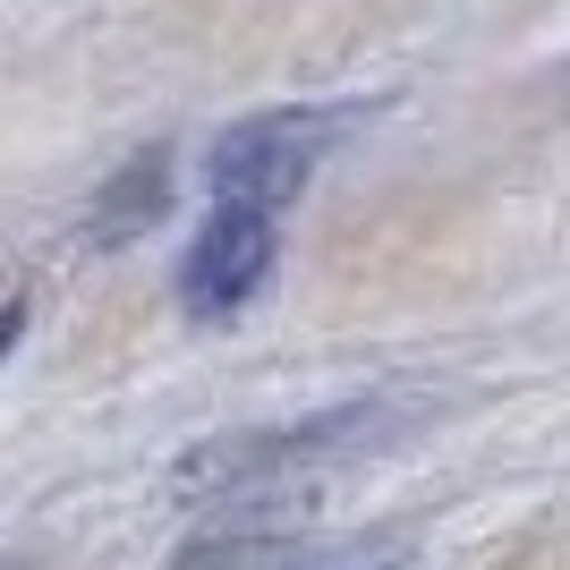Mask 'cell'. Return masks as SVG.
Returning a JSON list of instances; mask_svg holds the SVG:
<instances>
[{"label":"cell","mask_w":570,"mask_h":570,"mask_svg":"<svg viewBox=\"0 0 570 570\" xmlns=\"http://www.w3.org/2000/svg\"><path fill=\"white\" fill-rule=\"evenodd\" d=\"M409 417H417L409 401H350V409H324V417H298V426L222 434V443H196L170 469V494L179 502H256L273 485H298L315 469H341V460L392 443Z\"/></svg>","instance_id":"1"},{"label":"cell","mask_w":570,"mask_h":570,"mask_svg":"<svg viewBox=\"0 0 570 570\" xmlns=\"http://www.w3.org/2000/svg\"><path fill=\"white\" fill-rule=\"evenodd\" d=\"M341 111L324 102H282V111H247L230 119L205 154V179H214V205H247V214H282L289 196L315 179V163L333 154Z\"/></svg>","instance_id":"2"},{"label":"cell","mask_w":570,"mask_h":570,"mask_svg":"<svg viewBox=\"0 0 570 570\" xmlns=\"http://www.w3.org/2000/svg\"><path fill=\"white\" fill-rule=\"evenodd\" d=\"M273 256H282V230H273V214L214 205V214H205V230L188 238V256H179V307L205 315V324L238 315V307L264 289Z\"/></svg>","instance_id":"3"},{"label":"cell","mask_w":570,"mask_h":570,"mask_svg":"<svg viewBox=\"0 0 570 570\" xmlns=\"http://www.w3.org/2000/svg\"><path fill=\"white\" fill-rule=\"evenodd\" d=\"M163 214H170V145H145V154H128V163L95 188L86 238H95V247H128V238L154 230Z\"/></svg>","instance_id":"4"},{"label":"cell","mask_w":570,"mask_h":570,"mask_svg":"<svg viewBox=\"0 0 570 570\" xmlns=\"http://www.w3.org/2000/svg\"><path fill=\"white\" fill-rule=\"evenodd\" d=\"M409 562V537L375 528V537H350V546H315V553H282L264 570H401Z\"/></svg>","instance_id":"5"},{"label":"cell","mask_w":570,"mask_h":570,"mask_svg":"<svg viewBox=\"0 0 570 570\" xmlns=\"http://www.w3.org/2000/svg\"><path fill=\"white\" fill-rule=\"evenodd\" d=\"M18 341H26V298L9 289V298H0V357L18 350Z\"/></svg>","instance_id":"6"},{"label":"cell","mask_w":570,"mask_h":570,"mask_svg":"<svg viewBox=\"0 0 570 570\" xmlns=\"http://www.w3.org/2000/svg\"><path fill=\"white\" fill-rule=\"evenodd\" d=\"M0 570H26V562H0Z\"/></svg>","instance_id":"7"}]
</instances>
